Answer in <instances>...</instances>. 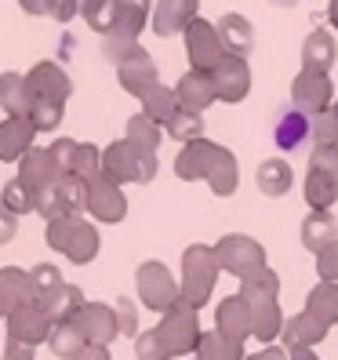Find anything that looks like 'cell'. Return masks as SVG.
Returning <instances> with one entry per match:
<instances>
[{
    "label": "cell",
    "instance_id": "cell-26",
    "mask_svg": "<svg viewBox=\"0 0 338 360\" xmlns=\"http://www.w3.org/2000/svg\"><path fill=\"white\" fill-rule=\"evenodd\" d=\"M338 62V44L331 30H313L302 40V70H316V73H331V66Z\"/></svg>",
    "mask_w": 338,
    "mask_h": 360
},
{
    "label": "cell",
    "instance_id": "cell-30",
    "mask_svg": "<svg viewBox=\"0 0 338 360\" xmlns=\"http://www.w3.org/2000/svg\"><path fill=\"white\" fill-rule=\"evenodd\" d=\"M338 240V219L331 215V211H309V215L302 219V244L313 251H324L327 244Z\"/></svg>",
    "mask_w": 338,
    "mask_h": 360
},
{
    "label": "cell",
    "instance_id": "cell-47",
    "mask_svg": "<svg viewBox=\"0 0 338 360\" xmlns=\"http://www.w3.org/2000/svg\"><path fill=\"white\" fill-rule=\"evenodd\" d=\"M135 48H138V40H135V37H128V33H117V30H110V33L102 37V55L110 58L113 66H120V62L128 58Z\"/></svg>",
    "mask_w": 338,
    "mask_h": 360
},
{
    "label": "cell",
    "instance_id": "cell-12",
    "mask_svg": "<svg viewBox=\"0 0 338 360\" xmlns=\"http://www.w3.org/2000/svg\"><path fill=\"white\" fill-rule=\"evenodd\" d=\"M73 324L80 328L84 338H88V346H110L113 338L120 335L117 309L105 306V302H84V306L73 313Z\"/></svg>",
    "mask_w": 338,
    "mask_h": 360
},
{
    "label": "cell",
    "instance_id": "cell-29",
    "mask_svg": "<svg viewBox=\"0 0 338 360\" xmlns=\"http://www.w3.org/2000/svg\"><path fill=\"white\" fill-rule=\"evenodd\" d=\"M150 11H153V0H113V26L110 30L138 40V33L150 26Z\"/></svg>",
    "mask_w": 338,
    "mask_h": 360
},
{
    "label": "cell",
    "instance_id": "cell-55",
    "mask_svg": "<svg viewBox=\"0 0 338 360\" xmlns=\"http://www.w3.org/2000/svg\"><path fill=\"white\" fill-rule=\"evenodd\" d=\"M18 8H22L26 15H55L58 0H18Z\"/></svg>",
    "mask_w": 338,
    "mask_h": 360
},
{
    "label": "cell",
    "instance_id": "cell-11",
    "mask_svg": "<svg viewBox=\"0 0 338 360\" xmlns=\"http://www.w3.org/2000/svg\"><path fill=\"white\" fill-rule=\"evenodd\" d=\"M88 211L95 222H105V226H117L124 222V215H128V197H124V186L113 182V179H91L88 182Z\"/></svg>",
    "mask_w": 338,
    "mask_h": 360
},
{
    "label": "cell",
    "instance_id": "cell-20",
    "mask_svg": "<svg viewBox=\"0 0 338 360\" xmlns=\"http://www.w3.org/2000/svg\"><path fill=\"white\" fill-rule=\"evenodd\" d=\"M62 175H66V172L58 167V160L51 157V150H37V146H33V150L18 160V179H22L33 193H40V189H51Z\"/></svg>",
    "mask_w": 338,
    "mask_h": 360
},
{
    "label": "cell",
    "instance_id": "cell-63",
    "mask_svg": "<svg viewBox=\"0 0 338 360\" xmlns=\"http://www.w3.org/2000/svg\"><path fill=\"white\" fill-rule=\"evenodd\" d=\"M331 113H334V117H338V102H334V105H331Z\"/></svg>",
    "mask_w": 338,
    "mask_h": 360
},
{
    "label": "cell",
    "instance_id": "cell-7",
    "mask_svg": "<svg viewBox=\"0 0 338 360\" xmlns=\"http://www.w3.org/2000/svg\"><path fill=\"white\" fill-rule=\"evenodd\" d=\"M302 193H306L309 211H331L338 204V157L309 153V172H306Z\"/></svg>",
    "mask_w": 338,
    "mask_h": 360
},
{
    "label": "cell",
    "instance_id": "cell-42",
    "mask_svg": "<svg viewBox=\"0 0 338 360\" xmlns=\"http://www.w3.org/2000/svg\"><path fill=\"white\" fill-rule=\"evenodd\" d=\"M164 131L171 135L175 142H197V139H204V113H193V110H178L171 120L164 124Z\"/></svg>",
    "mask_w": 338,
    "mask_h": 360
},
{
    "label": "cell",
    "instance_id": "cell-52",
    "mask_svg": "<svg viewBox=\"0 0 338 360\" xmlns=\"http://www.w3.org/2000/svg\"><path fill=\"white\" fill-rule=\"evenodd\" d=\"M37 215L44 219V222H51V219H58V215H66V211H62V204H58L55 186H51V189H40V193H37Z\"/></svg>",
    "mask_w": 338,
    "mask_h": 360
},
{
    "label": "cell",
    "instance_id": "cell-2",
    "mask_svg": "<svg viewBox=\"0 0 338 360\" xmlns=\"http://www.w3.org/2000/svg\"><path fill=\"white\" fill-rule=\"evenodd\" d=\"M215 281H219V262H215V248L207 244H189L182 251V299L193 306V309H204L215 295Z\"/></svg>",
    "mask_w": 338,
    "mask_h": 360
},
{
    "label": "cell",
    "instance_id": "cell-54",
    "mask_svg": "<svg viewBox=\"0 0 338 360\" xmlns=\"http://www.w3.org/2000/svg\"><path fill=\"white\" fill-rule=\"evenodd\" d=\"M18 233V215L11 207H4V200H0V244H11Z\"/></svg>",
    "mask_w": 338,
    "mask_h": 360
},
{
    "label": "cell",
    "instance_id": "cell-31",
    "mask_svg": "<svg viewBox=\"0 0 338 360\" xmlns=\"http://www.w3.org/2000/svg\"><path fill=\"white\" fill-rule=\"evenodd\" d=\"M255 182L266 197H287V189L294 186V172H291V164L280 160V157H269L259 164V172H255Z\"/></svg>",
    "mask_w": 338,
    "mask_h": 360
},
{
    "label": "cell",
    "instance_id": "cell-15",
    "mask_svg": "<svg viewBox=\"0 0 338 360\" xmlns=\"http://www.w3.org/2000/svg\"><path fill=\"white\" fill-rule=\"evenodd\" d=\"M211 80H215V91L222 102H244L251 91V66L240 55H222V62L211 70Z\"/></svg>",
    "mask_w": 338,
    "mask_h": 360
},
{
    "label": "cell",
    "instance_id": "cell-51",
    "mask_svg": "<svg viewBox=\"0 0 338 360\" xmlns=\"http://www.w3.org/2000/svg\"><path fill=\"white\" fill-rule=\"evenodd\" d=\"M316 277L338 284V240L327 244L324 251H316Z\"/></svg>",
    "mask_w": 338,
    "mask_h": 360
},
{
    "label": "cell",
    "instance_id": "cell-16",
    "mask_svg": "<svg viewBox=\"0 0 338 360\" xmlns=\"http://www.w3.org/2000/svg\"><path fill=\"white\" fill-rule=\"evenodd\" d=\"M117 77H120V88L128 91V95H135V98H142L145 91L153 88V84H160V73H157V62H153V55L145 51L142 44L128 55L117 66Z\"/></svg>",
    "mask_w": 338,
    "mask_h": 360
},
{
    "label": "cell",
    "instance_id": "cell-22",
    "mask_svg": "<svg viewBox=\"0 0 338 360\" xmlns=\"http://www.w3.org/2000/svg\"><path fill=\"white\" fill-rule=\"evenodd\" d=\"M175 95H178L182 110H193V113H204L207 105L219 98L215 80H211V73H204V70H189V73L175 84Z\"/></svg>",
    "mask_w": 338,
    "mask_h": 360
},
{
    "label": "cell",
    "instance_id": "cell-45",
    "mask_svg": "<svg viewBox=\"0 0 338 360\" xmlns=\"http://www.w3.org/2000/svg\"><path fill=\"white\" fill-rule=\"evenodd\" d=\"M0 200H4V207H11L18 219L30 215V211H37V193H33L22 179H11L4 189H0Z\"/></svg>",
    "mask_w": 338,
    "mask_h": 360
},
{
    "label": "cell",
    "instance_id": "cell-23",
    "mask_svg": "<svg viewBox=\"0 0 338 360\" xmlns=\"http://www.w3.org/2000/svg\"><path fill=\"white\" fill-rule=\"evenodd\" d=\"M215 331H222L226 338H251V306L240 299V295H229V299L219 302L215 309Z\"/></svg>",
    "mask_w": 338,
    "mask_h": 360
},
{
    "label": "cell",
    "instance_id": "cell-46",
    "mask_svg": "<svg viewBox=\"0 0 338 360\" xmlns=\"http://www.w3.org/2000/svg\"><path fill=\"white\" fill-rule=\"evenodd\" d=\"M80 15L95 33L105 37L110 26H113V0H80Z\"/></svg>",
    "mask_w": 338,
    "mask_h": 360
},
{
    "label": "cell",
    "instance_id": "cell-41",
    "mask_svg": "<svg viewBox=\"0 0 338 360\" xmlns=\"http://www.w3.org/2000/svg\"><path fill=\"white\" fill-rule=\"evenodd\" d=\"M30 277H33V295H37V306H48L55 295L62 291V273H58V266H51V262H40V266H33L30 269Z\"/></svg>",
    "mask_w": 338,
    "mask_h": 360
},
{
    "label": "cell",
    "instance_id": "cell-43",
    "mask_svg": "<svg viewBox=\"0 0 338 360\" xmlns=\"http://www.w3.org/2000/svg\"><path fill=\"white\" fill-rule=\"evenodd\" d=\"M70 175L91 182L102 175V150L95 142H77V153H73V164H70Z\"/></svg>",
    "mask_w": 338,
    "mask_h": 360
},
{
    "label": "cell",
    "instance_id": "cell-58",
    "mask_svg": "<svg viewBox=\"0 0 338 360\" xmlns=\"http://www.w3.org/2000/svg\"><path fill=\"white\" fill-rule=\"evenodd\" d=\"M244 360H287V349H284V346H266V349L251 353V356H244Z\"/></svg>",
    "mask_w": 338,
    "mask_h": 360
},
{
    "label": "cell",
    "instance_id": "cell-3",
    "mask_svg": "<svg viewBox=\"0 0 338 360\" xmlns=\"http://www.w3.org/2000/svg\"><path fill=\"white\" fill-rule=\"evenodd\" d=\"M157 153H142L135 150V146L128 139H120V142H110L102 150V175L105 179H113L120 186H145V182H153L157 179Z\"/></svg>",
    "mask_w": 338,
    "mask_h": 360
},
{
    "label": "cell",
    "instance_id": "cell-32",
    "mask_svg": "<svg viewBox=\"0 0 338 360\" xmlns=\"http://www.w3.org/2000/svg\"><path fill=\"white\" fill-rule=\"evenodd\" d=\"M138 102H142V113L150 117V120H157L160 128H164V124L171 120L178 110H182V105H178V95H175V88H167V84H153V88L145 91Z\"/></svg>",
    "mask_w": 338,
    "mask_h": 360
},
{
    "label": "cell",
    "instance_id": "cell-64",
    "mask_svg": "<svg viewBox=\"0 0 338 360\" xmlns=\"http://www.w3.org/2000/svg\"><path fill=\"white\" fill-rule=\"evenodd\" d=\"M193 360H200V356H193Z\"/></svg>",
    "mask_w": 338,
    "mask_h": 360
},
{
    "label": "cell",
    "instance_id": "cell-5",
    "mask_svg": "<svg viewBox=\"0 0 338 360\" xmlns=\"http://www.w3.org/2000/svg\"><path fill=\"white\" fill-rule=\"evenodd\" d=\"M215 262L222 273H233L237 281H247L259 269H266V248L255 237H247V233H226L215 244Z\"/></svg>",
    "mask_w": 338,
    "mask_h": 360
},
{
    "label": "cell",
    "instance_id": "cell-49",
    "mask_svg": "<svg viewBox=\"0 0 338 360\" xmlns=\"http://www.w3.org/2000/svg\"><path fill=\"white\" fill-rule=\"evenodd\" d=\"M135 356L138 360H171V353L164 349V342L157 338V331H142L135 338Z\"/></svg>",
    "mask_w": 338,
    "mask_h": 360
},
{
    "label": "cell",
    "instance_id": "cell-28",
    "mask_svg": "<svg viewBox=\"0 0 338 360\" xmlns=\"http://www.w3.org/2000/svg\"><path fill=\"white\" fill-rule=\"evenodd\" d=\"M240 299L255 309V306H269V302H280V273L277 269H259L255 277H247L240 281Z\"/></svg>",
    "mask_w": 338,
    "mask_h": 360
},
{
    "label": "cell",
    "instance_id": "cell-18",
    "mask_svg": "<svg viewBox=\"0 0 338 360\" xmlns=\"http://www.w3.org/2000/svg\"><path fill=\"white\" fill-rule=\"evenodd\" d=\"M197 11H200V0H157L150 26L157 37H178L197 18Z\"/></svg>",
    "mask_w": 338,
    "mask_h": 360
},
{
    "label": "cell",
    "instance_id": "cell-40",
    "mask_svg": "<svg viewBox=\"0 0 338 360\" xmlns=\"http://www.w3.org/2000/svg\"><path fill=\"white\" fill-rule=\"evenodd\" d=\"M309 153H327L338 157V117L327 110L320 117H313V135H309Z\"/></svg>",
    "mask_w": 338,
    "mask_h": 360
},
{
    "label": "cell",
    "instance_id": "cell-60",
    "mask_svg": "<svg viewBox=\"0 0 338 360\" xmlns=\"http://www.w3.org/2000/svg\"><path fill=\"white\" fill-rule=\"evenodd\" d=\"M287 360H320L313 353V346H299V349H287Z\"/></svg>",
    "mask_w": 338,
    "mask_h": 360
},
{
    "label": "cell",
    "instance_id": "cell-4",
    "mask_svg": "<svg viewBox=\"0 0 338 360\" xmlns=\"http://www.w3.org/2000/svg\"><path fill=\"white\" fill-rule=\"evenodd\" d=\"M153 331H157V338L164 342V349L171 353V360L175 356H186V353H197V342H200V335H204L197 309L189 306L186 299H178L171 309H167Z\"/></svg>",
    "mask_w": 338,
    "mask_h": 360
},
{
    "label": "cell",
    "instance_id": "cell-19",
    "mask_svg": "<svg viewBox=\"0 0 338 360\" xmlns=\"http://www.w3.org/2000/svg\"><path fill=\"white\" fill-rule=\"evenodd\" d=\"M37 135L40 131L33 128L30 117H4V120H0V160H4V164L22 160L33 150Z\"/></svg>",
    "mask_w": 338,
    "mask_h": 360
},
{
    "label": "cell",
    "instance_id": "cell-36",
    "mask_svg": "<svg viewBox=\"0 0 338 360\" xmlns=\"http://www.w3.org/2000/svg\"><path fill=\"white\" fill-rule=\"evenodd\" d=\"M193 356H200V360H244V342L226 338L222 331H204Z\"/></svg>",
    "mask_w": 338,
    "mask_h": 360
},
{
    "label": "cell",
    "instance_id": "cell-44",
    "mask_svg": "<svg viewBox=\"0 0 338 360\" xmlns=\"http://www.w3.org/2000/svg\"><path fill=\"white\" fill-rule=\"evenodd\" d=\"M84 302H88V299H84V291H80L77 284H62V291L55 295L44 309L51 313V321L58 324V321H73V313H77Z\"/></svg>",
    "mask_w": 338,
    "mask_h": 360
},
{
    "label": "cell",
    "instance_id": "cell-9",
    "mask_svg": "<svg viewBox=\"0 0 338 360\" xmlns=\"http://www.w3.org/2000/svg\"><path fill=\"white\" fill-rule=\"evenodd\" d=\"M8 342H22V346H40V342H48L51 338V313L44 306H37V302H26V306H18L8 313Z\"/></svg>",
    "mask_w": 338,
    "mask_h": 360
},
{
    "label": "cell",
    "instance_id": "cell-57",
    "mask_svg": "<svg viewBox=\"0 0 338 360\" xmlns=\"http://www.w3.org/2000/svg\"><path fill=\"white\" fill-rule=\"evenodd\" d=\"M0 360H33V346L8 342V346H4V356H0Z\"/></svg>",
    "mask_w": 338,
    "mask_h": 360
},
{
    "label": "cell",
    "instance_id": "cell-61",
    "mask_svg": "<svg viewBox=\"0 0 338 360\" xmlns=\"http://www.w3.org/2000/svg\"><path fill=\"white\" fill-rule=\"evenodd\" d=\"M327 22L338 30V0H327Z\"/></svg>",
    "mask_w": 338,
    "mask_h": 360
},
{
    "label": "cell",
    "instance_id": "cell-37",
    "mask_svg": "<svg viewBox=\"0 0 338 360\" xmlns=\"http://www.w3.org/2000/svg\"><path fill=\"white\" fill-rule=\"evenodd\" d=\"M48 346H51V353H55L58 360H77V356H80V349L88 346V338L80 335V328H77L73 321H58V324L51 328Z\"/></svg>",
    "mask_w": 338,
    "mask_h": 360
},
{
    "label": "cell",
    "instance_id": "cell-25",
    "mask_svg": "<svg viewBox=\"0 0 338 360\" xmlns=\"http://www.w3.org/2000/svg\"><path fill=\"white\" fill-rule=\"evenodd\" d=\"M33 88L26 73H0V110H4L8 117H30L33 110Z\"/></svg>",
    "mask_w": 338,
    "mask_h": 360
},
{
    "label": "cell",
    "instance_id": "cell-1",
    "mask_svg": "<svg viewBox=\"0 0 338 360\" xmlns=\"http://www.w3.org/2000/svg\"><path fill=\"white\" fill-rule=\"evenodd\" d=\"M44 240L51 251L66 255L77 266H88L98 255V229L91 222H84L80 215H58L44 222Z\"/></svg>",
    "mask_w": 338,
    "mask_h": 360
},
{
    "label": "cell",
    "instance_id": "cell-48",
    "mask_svg": "<svg viewBox=\"0 0 338 360\" xmlns=\"http://www.w3.org/2000/svg\"><path fill=\"white\" fill-rule=\"evenodd\" d=\"M30 120H33V128H37V131H55L58 124H62V105H58V102L37 98V102H33V110H30Z\"/></svg>",
    "mask_w": 338,
    "mask_h": 360
},
{
    "label": "cell",
    "instance_id": "cell-53",
    "mask_svg": "<svg viewBox=\"0 0 338 360\" xmlns=\"http://www.w3.org/2000/svg\"><path fill=\"white\" fill-rule=\"evenodd\" d=\"M48 150H51V157L58 160V167H62V172H70L73 153H77V139H55V142L48 146Z\"/></svg>",
    "mask_w": 338,
    "mask_h": 360
},
{
    "label": "cell",
    "instance_id": "cell-21",
    "mask_svg": "<svg viewBox=\"0 0 338 360\" xmlns=\"http://www.w3.org/2000/svg\"><path fill=\"white\" fill-rule=\"evenodd\" d=\"M327 331H331V328L320 321V316H313L309 309H302V313L287 316V324H284V331H280V346H284V349L316 346V342H324V338H327Z\"/></svg>",
    "mask_w": 338,
    "mask_h": 360
},
{
    "label": "cell",
    "instance_id": "cell-24",
    "mask_svg": "<svg viewBox=\"0 0 338 360\" xmlns=\"http://www.w3.org/2000/svg\"><path fill=\"white\" fill-rule=\"evenodd\" d=\"M215 26H219V37H222L226 55H240V58H247L251 51H255V26H251L240 11L222 15Z\"/></svg>",
    "mask_w": 338,
    "mask_h": 360
},
{
    "label": "cell",
    "instance_id": "cell-38",
    "mask_svg": "<svg viewBox=\"0 0 338 360\" xmlns=\"http://www.w3.org/2000/svg\"><path fill=\"white\" fill-rule=\"evenodd\" d=\"M306 309H309L313 316H320L327 328L338 324V284H334V281H320V284L306 295Z\"/></svg>",
    "mask_w": 338,
    "mask_h": 360
},
{
    "label": "cell",
    "instance_id": "cell-17",
    "mask_svg": "<svg viewBox=\"0 0 338 360\" xmlns=\"http://www.w3.org/2000/svg\"><path fill=\"white\" fill-rule=\"evenodd\" d=\"M30 80V88L37 98H44V102H58V105H66L70 95H73V80L70 73L58 66V62H37V66L26 73Z\"/></svg>",
    "mask_w": 338,
    "mask_h": 360
},
{
    "label": "cell",
    "instance_id": "cell-13",
    "mask_svg": "<svg viewBox=\"0 0 338 360\" xmlns=\"http://www.w3.org/2000/svg\"><path fill=\"white\" fill-rule=\"evenodd\" d=\"M309 135H313V117L294 110V105H284L273 120V142L284 153H306L309 150Z\"/></svg>",
    "mask_w": 338,
    "mask_h": 360
},
{
    "label": "cell",
    "instance_id": "cell-8",
    "mask_svg": "<svg viewBox=\"0 0 338 360\" xmlns=\"http://www.w3.org/2000/svg\"><path fill=\"white\" fill-rule=\"evenodd\" d=\"M186 55H189V70H204L211 73L222 62L226 48H222V37H219V26L207 22V18H193V22L186 26Z\"/></svg>",
    "mask_w": 338,
    "mask_h": 360
},
{
    "label": "cell",
    "instance_id": "cell-59",
    "mask_svg": "<svg viewBox=\"0 0 338 360\" xmlns=\"http://www.w3.org/2000/svg\"><path fill=\"white\" fill-rule=\"evenodd\" d=\"M77 360H113V353H110V346H84Z\"/></svg>",
    "mask_w": 338,
    "mask_h": 360
},
{
    "label": "cell",
    "instance_id": "cell-34",
    "mask_svg": "<svg viewBox=\"0 0 338 360\" xmlns=\"http://www.w3.org/2000/svg\"><path fill=\"white\" fill-rule=\"evenodd\" d=\"M284 324H287V316H284L280 302H269V306H255V309H251V335H255L259 342H266V346L277 342Z\"/></svg>",
    "mask_w": 338,
    "mask_h": 360
},
{
    "label": "cell",
    "instance_id": "cell-33",
    "mask_svg": "<svg viewBox=\"0 0 338 360\" xmlns=\"http://www.w3.org/2000/svg\"><path fill=\"white\" fill-rule=\"evenodd\" d=\"M207 186H211V193L215 197H233L237 193V186H240V167H237V157L233 150H219V160L215 167H211V175H207Z\"/></svg>",
    "mask_w": 338,
    "mask_h": 360
},
{
    "label": "cell",
    "instance_id": "cell-62",
    "mask_svg": "<svg viewBox=\"0 0 338 360\" xmlns=\"http://www.w3.org/2000/svg\"><path fill=\"white\" fill-rule=\"evenodd\" d=\"M269 4H277V8H294L299 0H269Z\"/></svg>",
    "mask_w": 338,
    "mask_h": 360
},
{
    "label": "cell",
    "instance_id": "cell-35",
    "mask_svg": "<svg viewBox=\"0 0 338 360\" xmlns=\"http://www.w3.org/2000/svg\"><path fill=\"white\" fill-rule=\"evenodd\" d=\"M124 139H128L135 150H142V153H157L160 142H164V128L138 110V113L128 120V131H124Z\"/></svg>",
    "mask_w": 338,
    "mask_h": 360
},
{
    "label": "cell",
    "instance_id": "cell-50",
    "mask_svg": "<svg viewBox=\"0 0 338 360\" xmlns=\"http://www.w3.org/2000/svg\"><path fill=\"white\" fill-rule=\"evenodd\" d=\"M113 309H117L120 335H124V338H138V309H135V302H131V299H117Z\"/></svg>",
    "mask_w": 338,
    "mask_h": 360
},
{
    "label": "cell",
    "instance_id": "cell-6",
    "mask_svg": "<svg viewBox=\"0 0 338 360\" xmlns=\"http://www.w3.org/2000/svg\"><path fill=\"white\" fill-rule=\"evenodd\" d=\"M135 288H138V302L145 309H153V313H167L182 299V288L171 277V269H167L164 262H157V259L142 262L135 269Z\"/></svg>",
    "mask_w": 338,
    "mask_h": 360
},
{
    "label": "cell",
    "instance_id": "cell-56",
    "mask_svg": "<svg viewBox=\"0 0 338 360\" xmlns=\"http://www.w3.org/2000/svg\"><path fill=\"white\" fill-rule=\"evenodd\" d=\"M73 15H80V0H58V8H55L58 22H73Z\"/></svg>",
    "mask_w": 338,
    "mask_h": 360
},
{
    "label": "cell",
    "instance_id": "cell-39",
    "mask_svg": "<svg viewBox=\"0 0 338 360\" xmlns=\"http://www.w3.org/2000/svg\"><path fill=\"white\" fill-rule=\"evenodd\" d=\"M55 193H58V204L66 215H80V211H88V182L77 179V175H62L55 182Z\"/></svg>",
    "mask_w": 338,
    "mask_h": 360
},
{
    "label": "cell",
    "instance_id": "cell-27",
    "mask_svg": "<svg viewBox=\"0 0 338 360\" xmlns=\"http://www.w3.org/2000/svg\"><path fill=\"white\" fill-rule=\"evenodd\" d=\"M26 302H37L30 269L4 266V269H0V306H4V313H11V309L26 306Z\"/></svg>",
    "mask_w": 338,
    "mask_h": 360
},
{
    "label": "cell",
    "instance_id": "cell-10",
    "mask_svg": "<svg viewBox=\"0 0 338 360\" xmlns=\"http://www.w3.org/2000/svg\"><path fill=\"white\" fill-rule=\"evenodd\" d=\"M331 98H334V84L327 73H316V70H302L299 77L291 80V105L302 110L309 117H320L331 110Z\"/></svg>",
    "mask_w": 338,
    "mask_h": 360
},
{
    "label": "cell",
    "instance_id": "cell-14",
    "mask_svg": "<svg viewBox=\"0 0 338 360\" xmlns=\"http://www.w3.org/2000/svg\"><path fill=\"white\" fill-rule=\"evenodd\" d=\"M219 150H222V146L211 142V139L186 142L182 150H178V157H175V175L182 182H200V179L207 182L211 167H215V160H219Z\"/></svg>",
    "mask_w": 338,
    "mask_h": 360
}]
</instances>
